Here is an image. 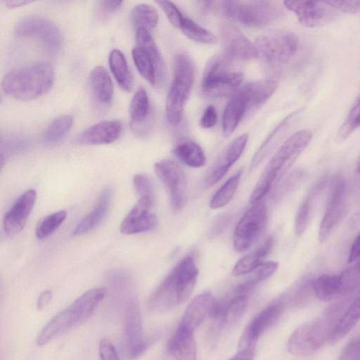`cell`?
Returning <instances> with one entry per match:
<instances>
[{
    "label": "cell",
    "mask_w": 360,
    "mask_h": 360,
    "mask_svg": "<svg viewBox=\"0 0 360 360\" xmlns=\"http://www.w3.org/2000/svg\"><path fill=\"white\" fill-rule=\"evenodd\" d=\"M346 302L334 303L319 316L298 326L287 342L288 352L295 356H307L314 354L326 342L345 311Z\"/></svg>",
    "instance_id": "obj_1"
},
{
    "label": "cell",
    "mask_w": 360,
    "mask_h": 360,
    "mask_svg": "<svg viewBox=\"0 0 360 360\" xmlns=\"http://www.w3.org/2000/svg\"><path fill=\"white\" fill-rule=\"evenodd\" d=\"M311 138L312 133L309 130L302 129L295 132L283 142L259 178L250 197V204L255 205L263 200L307 147Z\"/></svg>",
    "instance_id": "obj_2"
},
{
    "label": "cell",
    "mask_w": 360,
    "mask_h": 360,
    "mask_svg": "<svg viewBox=\"0 0 360 360\" xmlns=\"http://www.w3.org/2000/svg\"><path fill=\"white\" fill-rule=\"evenodd\" d=\"M53 81L51 65L41 62L9 71L3 78L1 86L4 92L12 98L30 101L48 91Z\"/></svg>",
    "instance_id": "obj_3"
},
{
    "label": "cell",
    "mask_w": 360,
    "mask_h": 360,
    "mask_svg": "<svg viewBox=\"0 0 360 360\" xmlns=\"http://www.w3.org/2000/svg\"><path fill=\"white\" fill-rule=\"evenodd\" d=\"M103 300V294L96 288L85 292L44 326L37 338V345H45L88 319Z\"/></svg>",
    "instance_id": "obj_4"
},
{
    "label": "cell",
    "mask_w": 360,
    "mask_h": 360,
    "mask_svg": "<svg viewBox=\"0 0 360 360\" xmlns=\"http://www.w3.org/2000/svg\"><path fill=\"white\" fill-rule=\"evenodd\" d=\"M173 75L167 95L165 111L169 124L176 126L181 120L194 80L193 63L186 53H179L174 56Z\"/></svg>",
    "instance_id": "obj_5"
},
{
    "label": "cell",
    "mask_w": 360,
    "mask_h": 360,
    "mask_svg": "<svg viewBox=\"0 0 360 360\" xmlns=\"http://www.w3.org/2000/svg\"><path fill=\"white\" fill-rule=\"evenodd\" d=\"M223 13L240 24L252 27L268 25L280 15L278 7L263 0H231L219 2Z\"/></svg>",
    "instance_id": "obj_6"
},
{
    "label": "cell",
    "mask_w": 360,
    "mask_h": 360,
    "mask_svg": "<svg viewBox=\"0 0 360 360\" xmlns=\"http://www.w3.org/2000/svg\"><path fill=\"white\" fill-rule=\"evenodd\" d=\"M136 46L132 49L134 63L140 75L151 85L164 79L165 65L161 53L149 31L136 30Z\"/></svg>",
    "instance_id": "obj_7"
},
{
    "label": "cell",
    "mask_w": 360,
    "mask_h": 360,
    "mask_svg": "<svg viewBox=\"0 0 360 360\" xmlns=\"http://www.w3.org/2000/svg\"><path fill=\"white\" fill-rule=\"evenodd\" d=\"M223 57L216 56L207 63L201 82L202 91L211 96H226L242 83L243 74L232 71Z\"/></svg>",
    "instance_id": "obj_8"
},
{
    "label": "cell",
    "mask_w": 360,
    "mask_h": 360,
    "mask_svg": "<svg viewBox=\"0 0 360 360\" xmlns=\"http://www.w3.org/2000/svg\"><path fill=\"white\" fill-rule=\"evenodd\" d=\"M255 46L269 63L282 64L289 61L296 53L299 40L297 35L285 30H271L259 35Z\"/></svg>",
    "instance_id": "obj_9"
},
{
    "label": "cell",
    "mask_w": 360,
    "mask_h": 360,
    "mask_svg": "<svg viewBox=\"0 0 360 360\" xmlns=\"http://www.w3.org/2000/svg\"><path fill=\"white\" fill-rule=\"evenodd\" d=\"M267 224L264 201L257 202L238 221L233 233V248L238 252L248 250L260 237Z\"/></svg>",
    "instance_id": "obj_10"
},
{
    "label": "cell",
    "mask_w": 360,
    "mask_h": 360,
    "mask_svg": "<svg viewBox=\"0 0 360 360\" xmlns=\"http://www.w3.org/2000/svg\"><path fill=\"white\" fill-rule=\"evenodd\" d=\"M18 37L34 38L49 51L60 50L63 37L59 28L49 19L40 15H30L21 19L15 28Z\"/></svg>",
    "instance_id": "obj_11"
},
{
    "label": "cell",
    "mask_w": 360,
    "mask_h": 360,
    "mask_svg": "<svg viewBox=\"0 0 360 360\" xmlns=\"http://www.w3.org/2000/svg\"><path fill=\"white\" fill-rule=\"evenodd\" d=\"M154 169L167 190L172 209L180 210L186 200L187 180L184 169L176 162L169 159L156 162Z\"/></svg>",
    "instance_id": "obj_12"
},
{
    "label": "cell",
    "mask_w": 360,
    "mask_h": 360,
    "mask_svg": "<svg viewBox=\"0 0 360 360\" xmlns=\"http://www.w3.org/2000/svg\"><path fill=\"white\" fill-rule=\"evenodd\" d=\"M285 309L278 299L257 314L244 328L238 342V350L255 351L259 338L273 326Z\"/></svg>",
    "instance_id": "obj_13"
},
{
    "label": "cell",
    "mask_w": 360,
    "mask_h": 360,
    "mask_svg": "<svg viewBox=\"0 0 360 360\" xmlns=\"http://www.w3.org/2000/svg\"><path fill=\"white\" fill-rule=\"evenodd\" d=\"M283 4L295 14L299 22L307 27L323 26L338 16V11L328 1H284Z\"/></svg>",
    "instance_id": "obj_14"
},
{
    "label": "cell",
    "mask_w": 360,
    "mask_h": 360,
    "mask_svg": "<svg viewBox=\"0 0 360 360\" xmlns=\"http://www.w3.org/2000/svg\"><path fill=\"white\" fill-rule=\"evenodd\" d=\"M153 205V196L139 198L122 220L120 226L121 233L131 235L153 229L157 224V217L152 211Z\"/></svg>",
    "instance_id": "obj_15"
},
{
    "label": "cell",
    "mask_w": 360,
    "mask_h": 360,
    "mask_svg": "<svg viewBox=\"0 0 360 360\" xmlns=\"http://www.w3.org/2000/svg\"><path fill=\"white\" fill-rule=\"evenodd\" d=\"M124 332L127 352L131 358H136L147 347V343L143 337L140 308L136 300L131 301L127 307Z\"/></svg>",
    "instance_id": "obj_16"
},
{
    "label": "cell",
    "mask_w": 360,
    "mask_h": 360,
    "mask_svg": "<svg viewBox=\"0 0 360 360\" xmlns=\"http://www.w3.org/2000/svg\"><path fill=\"white\" fill-rule=\"evenodd\" d=\"M37 199V192L30 189L20 195L5 214L4 229L6 234L13 236L24 228Z\"/></svg>",
    "instance_id": "obj_17"
},
{
    "label": "cell",
    "mask_w": 360,
    "mask_h": 360,
    "mask_svg": "<svg viewBox=\"0 0 360 360\" xmlns=\"http://www.w3.org/2000/svg\"><path fill=\"white\" fill-rule=\"evenodd\" d=\"M248 138V134H243L236 138L225 148L205 179L206 187L214 186L226 175L230 167L243 153Z\"/></svg>",
    "instance_id": "obj_18"
},
{
    "label": "cell",
    "mask_w": 360,
    "mask_h": 360,
    "mask_svg": "<svg viewBox=\"0 0 360 360\" xmlns=\"http://www.w3.org/2000/svg\"><path fill=\"white\" fill-rule=\"evenodd\" d=\"M345 183L342 177L335 181L330 194L324 215L319 229V240L325 242L336 226L342 212Z\"/></svg>",
    "instance_id": "obj_19"
},
{
    "label": "cell",
    "mask_w": 360,
    "mask_h": 360,
    "mask_svg": "<svg viewBox=\"0 0 360 360\" xmlns=\"http://www.w3.org/2000/svg\"><path fill=\"white\" fill-rule=\"evenodd\" d=\"M221 38L227 56L238 60H249L259 56L255 46L236 27L224 25Z\"/></svg>",
    "instance_id": "obj_20"
},
{
    "label": "cell",
    "mask_w": 360,
    "mask_h": 360,
    "mask_svg": "<svg viewBox=\"0 0 360 360\" xmlns=\"http://www.w3.org/2000/svg\"><path fill=\"white\" fill-rule=\"evenodd\" d=\"M178 288L172 270L148 299L147 307L153 312H166L179 305Z\"/></svg>",
    "instance_id": "obj_21"
},
{
    "label": "cell",
    "mask_w": 360,
    "mask_h": 360,
    "mask_svg": "<svg viewBox=\"0 0 360 360\" xmlns=\"http://www.w3.org/2000/svg\"><path fill=\"white\" fill-rule=\"evenodd\" d=\"M122 129V124L117 120L101 121L83 131L77 141L86 145L111 143L119 138Z\"/></svg>",
    "instance_id": "obj_22"
},
{
    "label": "cell",
    "mask_w": 360,
    "mask_h": 360,
    "mask_svg": "<svg viewBox=\"0 0 360 360\" xmlns=\"http://www.w3.org/2000/svg\"><path fill=\"white\" fill-rule=\"evenodd\" d=\"M216 300L209 292L195 297L187 307L179 326L188 330H194L207 318H210Z\"/></svg>",
    "instance_id": "obj_23"
},
{
    "label": "cell",
    "mask_w": 360,
    "mask_h": 360,
    "mask_svg": "<svg viewBox=\"0 0 360 360\" xmlns=\"http://www.w3.org/2000/svg\"><path fill=\"white\" fill-rule=\"evenodd\" d=\"M178 288L179 303L189 297L195 285L198 269L191 256L184 257L172 269Z\"/></svg>",
    "instance_id": "obj_24"
},
{
    "label": "cell",
    "mask_w": 360,
    "mask_h": 360,
    "mask_svg": "<svg viewBox=\"0 0 360 360\" xmlns=\"http://www.w3.org/2000/svg\"><path fill=\"white\" fill-rule=\"evenodd\" d=\"M167 350L176 360H196L193 332L178 326L168 341Z\"/></svg>",
    "instance_id": "obj_25"
},
{
    "label": "cell",
    "mask_w": 360,
    "mask_h": 360,
    "mask_svg": "<svg viewBox=\"0 0 360 360\" xmlns=\"http://www.w3.org/2000/svg\"><path fill=\"white\" fill-rule=\"evenodd\" d=\"M113 189L105 187L100 195L94 209L75 226L72 231L75 236L86 233L96 227L103 219L112 200Z\"/></svg>",
    "instance_id": "obj_26"
},
{
    "label": "cell",
    "mask_w": 360,
    "mask_h": 360,
    "mask_svg": "<svg viewBox=\"0 0 360 360\" xmlns=\"http://www.w3.org/2000/svg\"><path fill=\"white\" fill-rule=\"evenodd\" d=\"M277 86V82L274 80L262 79L249 82L239 91L243 94L250 110L267 101L275 92Z\"/></svg>",
    "instance_id": "obj_27"
},
{
    "label": "cell",
    "mask_w": 360,
    "mask_h": 360,
    "mask_svg": "<svg viewBox=\"0 0 360 360\" xmlns=\"http://www.w3.org/2000/svg\"><path fill=\"white\" fill-rule=\"evenodd\" d=\"M248 111L247 103L238 90L226 105L222 117V130L224 136H229L236 129Z\"/></svg>",
    "instance_id": "obj_28"
},
{
    "label": "cell",
    "mask_w": 360,
    "mask_h": 360,
    "mask_svg": "<svg viewBox=\"0 0 360 360\" xmlns=\"http://www.w3.org/2000/svg\"><path fill=\"white\" fill-rule=\"evenodd\" d=\"M91 89L96 99L101 103H108L113 96L111 77L103 66L95 67L89 75Z\"/></svg>",
    "instance_id": "obj_29"
},
{
    "label": "cell",
    "mask_w": 360,
    "mask_h": 360,
    "mask_svg": "<svg viewBox=\"0 0 360 360\" xmlns=\"http://www.w3.org/2000/svg\"><path fill=\"white\" fill-rule=\"evenodd\" d=\"M273 243V239L269 237L257 250L240 258L233 269V274L242 276L254 271L271 252Z\"/></svg>",
    "instance_id": "obj_30"
},
{
    "label": "cell",
    "mask_w": 360,
    "mask_h": 360,
    "mask_svg": "<svg viewBox=\"0 0 360 360\" xmlns=\"http://www.w3.org/2000/svg\"><path fill=\"white\" fill-rule=\"evenodd\" d=\"M311 288L321 300L329 301L343 294L341 275L323 274L314 280Z\"/></svg>",
    "instance_id": "obj_31"
},
{
    "label": "cell",
    "mask_w": 360,
    "mask_h": 360,
    "mask_svg": "<svg viewBox=\"0 0 360 360\" xmlns=\"http://www.w3.org/2000/svg\"><path fill=\"white\" fill-rule=\"evenodd\" d=\"M172 153L181 162L191 167H201L206 163L203 150L191 140L179 142L172 150Z\"/></svg>",
    "instance_id": "obj_32"
},
{
    "label": "cell",
    "mask_w": 360,
    "mask_h": 360,
    "mask_svg": "<svg viewBox=\"0 0 360 360\" xmlns=\"http://www.w3.org/2000/svg\"><path fill=\"white\" fill-rule=\"evenodd\" d=\"M360 320V296L345 309L336 323L329 340L335 342L345 336Z\"/></svg>",
    "instance_id": "obj_33"
},
{
    "label": "cell",
    "mask_w": 360,
    "mask_h": 360,
    "mask_svg": "<svg viewBox=\"0 0 360 360\" xmlns=\"http://www.w3.org/2000/svg\"><path fill=\"white\" fill-rule=\"evenodd\" d=\"M110 69L119 86L129 91L132 88L133 79L124 55L119 49L111 51L108 58Z\"/></svg>",
    "instance_id": "obj_34"
},
{
    "label": "cell",
    "mask_w": 360,
    "mask_h": 360,
    "mask_svg": "<svg viewBox=\"0 0 360 360\" xmlns=\"http://www.w3.org/2000/svg\"><path fill=\"white\" fill-rule=\"evenodd\" d=\"M158 19L156 8L149 4H138L131 11V20L136 30L144 29L148 31L157 25Z\"/></svg>",
    "instance_id": "obj_35"
},
{
    "label": "cell",
    "mask_w": 360,
    "mask_h": 360,
    "mask_svg": "<svg viewBox=\"0 0 360 360\" xmlns=\"http://www.w3.org/2000/svg\"><path fill=\"white\" fill-rule=\"evenodd\" d=\"M243 169L237 171L214 193L210 202L212 209L221 208L231 200L239 185Z\"/></svg>",
    "instance_id": "obj_36"
},
{
    "label": "cell",
    "mask_w": 360,
    "mask_h": 360,
    "mask_svg": "<svg viewBox=\"0 0 360 360\" xmlns=\"http://www.w3.org/2000/svg\"><path fill=\"white\" fill-rule=\"evenodd\" d=\"M72 122V116L68 115H61L54 119L42 134L44 143L52 145L60 141L70 131Z\"/></svg>",
    "instance_id": "obj_37"
},
{
    "label": "cell",
    "mask_w": 360,
    "mask_h": 360,
    "mask_svg": "<svg viewBox=\"0 0 360 360\" xmlns=\"http://www.w3.org/2000/svg\"><path fill=\"white\" fill-rule=\"evenodd\" d=\"M149 112V99L144 88H139L134 94L129 105V114L134 124L143 122Z\"/></svg>",
    "instance_id": "obj_38"
},
{
    "label": "cell",
    "mask_w": 360,
    "mask_h": 360,
    "mask_svg": "<svg viewBox=\"0 0 360 360\" xmlns=\"http://www.w3.org/2000/svg\"><path fill=\"white\" fill-rule=\"evenodd\" d=\"M180 29L188 38L195 41L207 44L217 42L215 35L189 18H184Z\"/></svg>",
    "instance_id": "obj_39"
},
{
    "label": "cell",
    "mask_w": 360,
    "mask_h": 360,
    "mask_svg": "<svg viewBox=\"0 0 360 360\" xmlns=\"http://www.w3.org/2000/svg\"><path fill=\"white\" fill-rule=\"evenodd\" d=\"M66 218V212L60 210L41 219L35 229V235L39 239H44L54 232Z\"/></svg>",
    "instance_id": "obj_40"
},
{
    "label": "cell",
    "mask_w": 360,
    "mask_h": 360,
    "mask_svg": "<svg viewBox=\"0 0 360 360\" xmlns=\"http://www.w3.org/2000/svg\"><path fill=\"white\" fill-rule=\"evenodd\" d=\"M359 127H360V91L339 130L338 139L340 141L347 139Z\"/></svg>",
    "instance_id": "obj_41"
},
{
    "label": "cell",
    "mask_w": 360,
    "mask_h": 360,
    "mask_svg": "<svg viewBox=\"0 0 360 360\" xmlns=\"http://www.w3.org/2000/svg\"><path fill=\"white\" fill-rule=\"evenodd\" d=\"M155 3L162 8L170 23L181 28L184 18L176 6L169 1H156Z\"/></svg>",
    "instance_id": "obj_42"
},
{
    "label": "cell",
    "mask_w": 360,
    "mask_h": 360,
    "mask_svg": "<svg viewBox=\"0 0 360 360\" xmlns=\"http://www.w3.org/2000/svg\"><path fill=\"white\" fill-rule=\"evenodd\" d=\"M310 200L307 198L300 205L295 221V229L297 235H302L308 224L310 212Z\"/></svg>",
    "instance_id": "obj_43"
},
{
    "label": "cell",
    "mask_w": 360,
    "mask_h": 360,
    "mask_svg": "<svg viewBox=\"0 0 360 360\" xmlns=\"http://www.w3.org/2000/svg\"><path fill=\"white\" fill-rule=\"evenodd\" d=\"M121 1H99L96 4V15L100 20H105L121 6Z\"/></svg>",
    "instance_id": "obj_44"
},
{
    "label": "cell",
    "mask_w": 360,
    "mask_h": 360,
    "mask_svg": "<svg viewBox=\"0 0 360 360\" xmlns=\"http://www.w3.org/2000/svg\"><path fill=\"white\" fill-rule=\"evenodd\" d=\"M133 184L136 193L139 198L153 196L151 182L146 175L141 174H136L133 177Z\"/></svg>",
    "instance_id": "obj_45"
},
{
    "label": "cell",
    "mask_w": 360,
    "mask_h": 360,
    "mask_svg": "<svg viewBox=\"0 0 360 360\" xmlns=\"http://www.w3.org/2000/svg\"><path fill=\"white\" fill-rule=\"evenodd\" d=\"M339 360H360V335L354 338L346 345Z\"/></svg>",
    "instance_id": "obj_46"
},
{
    "label": "cell",
    "mask_w": 360,
    "mask_h": 360,
    "mask_svg": "<svg viewBox=\"0 0 360 360\" xmlns=\"http://www.w3.org/2000/svg\"><path fill=\"white\" fill-rule=\"evenodd\" d=\"M98 350L101 360H119L115 346L107 339L100 341Z\"/></svg>",
    "instance_id": "obj_47"
},
{
    "label": "cell",
    "mask_w": 360,
    "mask_h": 360,
    "mask_svg": "<svg viewBox=\"0 0 360 360\" xmlns=\"http://www.w3.org/2000/svg\"><path fill=\"white\" fill-rule=\"evenodd\" d=\"M337 11L346 13H356L360 11V1H328Z\"/></svg>",
    "instance_id": "obj_48"
},
{
    "label": "cell",
    "mask_w": 360,
    "mask_h": 360,
    "mask_svg": "<svg viewBox=\"0 0 360 360\" xmlns=\"http://www.w3.org/2000/svg\"><path fill=\"white\" fill-rule=\"evenodd\" d=\"M217 121V113L214 105H210L205 110L200 124L202 128L209 129L214 127Z\"/></svg>",
    "instance_id": "obj_49"
},
{
    "label": "cell",
    "mask_w": 360,
    "mask_h": 360,
    "mask_svg": "<svg viewBox=\"0 0 360 360\" xmlns=\"http://www.w3.org/2000/svg\"><path fill=\"white\" fill-rule=\"evenodd\" d=\"M360 258V232L354 240L348 255V262H352Z\"/></svg>",
    "instance_id": "obj_50"
},
{
    "label": "cell",
    "mask_w": 360,
    "mask_h": 360,
    "mask_svg": "<svg viewBox=\"0 0 360 360\" xmlns=\"http://www.w3.org/2000/svg\"><path fill=\"white\" fill-rule=\"evenodd\" d=\"M52 298V292L49 290H46L41 292L37 300V307L38 309L45 308L51 302Z\"/></svg>",
    "instance_id": "obj_51"
},
{
    "label": "cell",
    "mask_w": 360,
    "mask_h": 360,
    "mask_svg": "<svg viewBox=\"0 0 360 360\" xmlns=\"http://www.w3.org/2000/svg\"><path fill=\"white\" fill-rule=\"evenodd\" d=\"M254 351L238 350V353L229 360H252Z\"/></svg>",
    "instance_id": "obj_52"
},
{
    "label": "cell",
    "mask_w": 360,
    "mask_h": 360,
    "mask_svg": "<svg viewBox=\"0 0 360 360\" xmlns=\"http://www.w3.org/2000/svg\"><path fill=\"white\" fill-rule=\"evenodd\" d=\"M32 1H4V3L5 4V6L7 7V8H17V7H20L22 6H25L26 4H29L30 3H31Z\"/></svg>",
    "instance_id": "obj_53"
},
{
    "label": "cell",
    "mask_w": 360,
    "mask_h": 360,
    "mask_svg": "<svg viewBox=\"0 0 360 360\" xmlns=\"http://www.w3.org/2000/svg\"><path fill=\"white\" fill-rule=\"evenodd\" d=\"M356 172L360 173V156H359L357 163H356Z\"/></svg>",
    "instance_id": "obj_54"
},
{
    "label": "cell",
    "mask_w": 360,
    "mask_h": 360,
    "mask_svg": "<svg viewBox=\"0 0 360 360\" xmlns=\"http://www.w3.org/2000/svg\"><path fill=\"white\" fill-rule=\"evenodd\" d=\"M360 264V263H359Z\"/></svg>",
    "instance_id": "obj_55"
}]
</instances>
